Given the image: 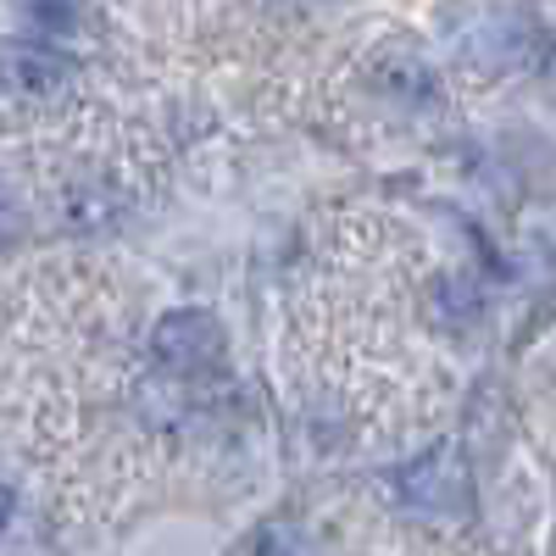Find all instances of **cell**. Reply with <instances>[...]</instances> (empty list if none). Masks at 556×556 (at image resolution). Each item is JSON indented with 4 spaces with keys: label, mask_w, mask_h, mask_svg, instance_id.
I'll return each instance as SVG.
<instances>
[{
    "label": "cell",
    "mask_w": 556,
    "mask_h": 556,
    "mask_svg": "<svg viewBox=\"0 0 556 556\" xmlns=\"http://www.w3.org/2000/svg\"><path fill=\"white\" fill-rule=\"evenodd\" d=\"M151 356L173 379H206L223 367V329L206 312H167L151 329Z\"/></svg>",
    "instance_id": "cell-1"
},
{
    "label": "cell",
    "mask_w": 556,
    "mask_h": 556,
    "mask_svg": "<svg viewBox=\"0 0 556 556\" xmlns=\"http://www.w3.org/2000/svg\"><path fill=\"white\" fill-rule=\"evenodd\" d=\"M379 89L395 96V101H406V106H424V101H434V73L417 56H384L379 62Z\"/></svg>",
    "instance_id": "cell-4"
},
{
    "label": "cell",
    "mask_w": 556,
    "mask_h": 556,
    "mask_svg": "<svg viewBox=\"0 0 556 556\" xmlns=\"http://www.w3.org/2000/svg\"><path fill=\"white\" fill-rule=\"evenodd\" d=\"M0 84L17 96H56L67 84V56L45 51V45H12V51H0Z\"/></svg>",
    "instance_id": "cell-2"
},
{
    "label": "cell",
    "mask_w": 556,
    "mask_h": 556,
    "mask_svg": "<svg viewBox=\"0 0 556 556\" xmlns=\"http://www.w3.org/2000/svg\"><path fill=\"white\" fill-rule=\"evenodd\" d=\"M28 23H34L39 34L62 39V34H73V23H78V7H73V0H28Z\"/></svg>",
    "instance_id": "cell-5"
},
{
    "label": "cell",
    "mask_w": 556,
    "mask_h": 556,
    "mask_svg": "<svg viewBox=\"0 0 556 556\" xmlns=\"http://www.w3.org/2000/svg\"><path fill=\"white\" fill-rule=\"evenodd\" d=\"M395 490H401V501L440 513V506H451V501L462 495V473H456V462H451L445 451H434V456H424V462H412V468H401Z\"/></svg>",
    "instance_id": "cell-3"
},
{
    "label": "cell",
    "mask_w": 556,
    "mask_h": 556,
    "mask_svg": "<svg viewBox=\"0 0 556 556\" xmlns=\"http://www.w3.org/2000/svg\"><path fill=\"white\" fill-rule=\"evenodd\" d=\"M12 228H17V217H12V206H7V201H0V240H7Z\"/></svg>",
    "instance_id": "cell-7"
},
{
    "label": "cell",
    "mask_w": 556,
    "mask_h": 556,
    "mask_svg": "<svg viewBox=\"0 0 556 556\" xmlns=\"http://www.w3.org/2000/svg\"><path fill=\"white\" fill-rule=\"evenodd\" d=\"M12 506H17V501H12V490H7V484H0V529H7V523H12Z\"/></svg>",
    "instance_id": "cell-6"
}]
</instances>
